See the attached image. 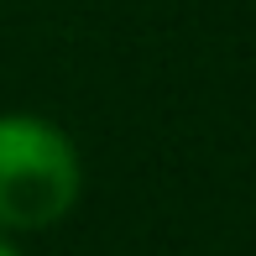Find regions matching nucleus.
Instances as JSON below:
<instances>
[{
  "mask_svg": "<svg viewBox=\"0 0 256 256\" xmlns=\"http://www.w3.org/2000/svg\"><path fill=\"white\" fill-rule=\"evenodd\" d=\"M84 162L48 115H0V230H48L78 204Z\"/></svg>",
  "mask_w": 256,
  "mask_h": 256,
  "instance_id": "obj_1",
  "label": "nucleus"
},
{
  "mask_svg": "<svg viewBox=\"0 0 256 256\" xmlns=\"http://www.w3.org/2000/svg\"><path fill=\"white\" fill-rule=\"evenodd\" d=\"M0 256H21V246H16L10 236H6V230H0Z\"/></svg>",
  "mask_w": 256,
  "mask_h": 256,
  "instance_id": "obj_2",
  "label": "nucleus"
}]
</instances>
